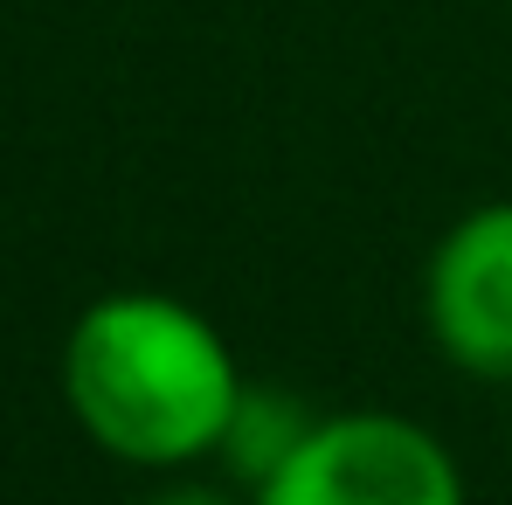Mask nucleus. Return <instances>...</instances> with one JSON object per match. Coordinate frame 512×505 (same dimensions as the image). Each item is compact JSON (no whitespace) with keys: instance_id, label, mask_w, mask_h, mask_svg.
I'll return each instance as SVG.
<instances>
[{"instance_id":"obj_1","label":"nucleus","mask_w":512,"mask_h":505,"mask_svg":"<svg viewBox=\"0 0 512 505\" xmlns=\"http://www.w3.org/2000/svg\"><path fill=\"white\" fill-rule=\"evenodd\" d=\"M63 402L90 443L139 471H187L222 450L243 367L215 319L173 291H104L70 319Z\"/></svg>"},{"instance_id":"obj_2","label":"nucleus","mask_w":512,"mask_h":505,"mask_svg":"<svg viewBox=\"0 0 512 505\" xmlns=\"http://www.w3.org/2000/svg\"><path fill=\"white\" fill-rule=\"evenodd\" d=\"M256 505H471L457 457L395 409H340L256 485Z\"/></svg>"},{"instance_id":"obj_3","label":"nucleus","mask_w":512,"mask_h":505,"mask_svg":"<svg viewBox=\"0 0 512 505\" xmlns=\"http://www.w3.org/2000/svg\"><path fill=\"white\" fill-rule=\"evenodd\" d=\"M423 319L450 367L512 381V201L450 222L423 270Z\"/></svg>"},{"instance_id":"obj_4","label":"nucleus","mask_w":512,"mask_h":505,"mask_svg":"<svg viewBox=\"0 0 512 505\" xmlns=\"http://www.w3.org/2000/svg\"><path fill=\"white\" fill-rule=\"evenodd\" d=\"M312 409L298 402V395H284V388H263V381H243V402H236V416H229V429H222V471L236 478V485H263L305 436H312Z\"/></svg>"},{"instance_id":"obj_5","label":"nucleus","mask_w":512,"mask_h":505,"mask_svg":"<svg viewBox=\"0 0 512 505\" xmlns=\"http://www.w3.org/2000/svg\"><path fill=\"white\" fill-rule=\"evenodd\" d=\"M139 505H256L250 485H222V478H173L167 471V485L153 492V499H139Z\"/></svg>"}]
</instances>
